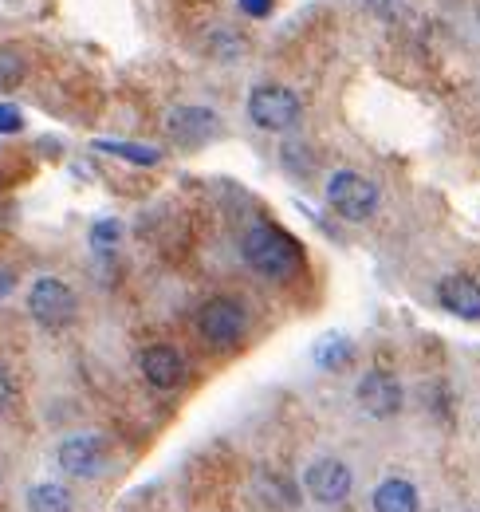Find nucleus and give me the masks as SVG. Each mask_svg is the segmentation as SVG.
<instances>
[{
  "mask_svg": "<svg viewBox=\"0 0 480 512\" xmlns=\"http://www.w3.org/2000/svg\"><path fill=\"white\" fill-rule=\"evenodd\" d=\"M244 260L264 280H292L300 272L303 253L284 229H276L272 221H256L244 233Z\"/></svg>",
  "mask_w": 480,
  "mask_h": 512,
  "instance_id": "1",
  "label": "nucleus"
},
{
  "mask_svg": "<svg viewBox=\"0 0 480 512\" xmlns=\"http://www.w3.org/2000/svg\"><path fill=\"white\" fill-rule=\"evenodd\" d=\"M303 103L296 91L280 87V83H260L252 95H248V119L260 130H272V134H284L300 123Z\"/></svg>",
  "mask_w": 480,
  "mask_h": 512,
  "instance_id": "2",
  "label": "nucleus"
},
{
  "mask_svg": "<svg viewBox=\"0 0 480 512\" xmlns=\"http://www.w3.org/2000/svg\"><path fill=\"white\" fill-rule=\"evenodd\" d=\"M28 316L40 327H48V331H60V327L75 323V316H79L75 292L63 284L60 276H40L28 288Z\"/></svg>",
  "mask_w": 480,
  "mask_h": 512,
  "instance_id": "3",
  "label": "nucleus"
},
{
  "mask_svg": "<svg viewBox=\"0 0 480 512\" xmlns=\"http://www.w3.org/2000/svg\"><path fill=\"white\" fill-rule=\"evenodd\" d=\"M197 331L209 347H233L240 343V335L248 331V312L240 308L233 296H213L197 308Z\"/></svg>",
  "mask_w": 480,
  "mask_h": 512,
  "instance_id": "4",
  "label": "nucleus"
},
{
  "mask_svg": "<svg viewBox=\"0 0 480 512\" xmlns=\"http://www.w3.org/2000/svg\"><path fill=\"white\" fill-rule=\"evenodd\" d=\"M327 205L343 221H366V217L378 213V186L370 178L355 174V170H339L327 182Z\"/></svg>",
  "mask_w": 480,
  "mask_h": 512,
  "instance_id": "5",
  "label": "nucleus"
},
{
  "mask_svg": "<svg viewBox=\"0 0 480 512\" xmlns=\"http://www.w3.org/2000/svg\"><path fill=\"white\" fill-rule=\"evenodd\" d=\"M303 489L319 501V505H343L355 489V477L343 461L335 457H323V461H311L307 473H303Z\"/></svg>",
  "mask_w": 480,
  "mask_h": 512,
  "instance_id": "6",
  "label": "nucleus"
},
{
  "mask_svg": "<svg viewBox=\"0 0 480 512\" xmlns=\"http://www.w3.org/2000/svg\"><path fill=\"white\" fill-rule=\"evenodd\" d=\"M166 130L170 138H178L185 146H201L209 142L213 134H221V115L213 107H201V103H185V107H174L166 115Z\"/></svg>",
  "mask_w": 480,
  "mask_h": 512,
  "instance_id": "7",
  "label": "nucleus"
},
{
  "mask_svg": "<svg viewBox=\"0 0 480 512\" xmlns=\"http://www.w3.org/2000/svg\"><path fill=\"white\" fill-rule=\"evenodd\" d=\"M138 367H142V379L154 386V390H178V386L185 383V375H189L181 351L178 347H170V343H154V347H146L142 359H138Z\"/></svg>",
  "mask_w": 480,
  "mask_h": 512,
  "instance_id": "8",
  "label": "nucleus"
},
{
  "mask_svg": "<svg viewBox=\"0 0 480 512\" xmlns=\"http://www.w3.org/2000/svg\"><path fill=\"white\" fill-rule=\"evenodd\" d=\"M355 398L370 418H394L402 410V386L386 371H366L355 386Z\"/></svg>",
  "mask_w": 480,
  "mask_h": 512,
  "instance_id": "9",
  "label": "nucleus"
},
{
  "mask_svg": "<svg viewBox=\"0 0 480 512\" xmlns=\"http://www.w3.org/2000/svg\"><path fill=\"white\" fill-rule=\"evenodd\" d=\"M103 442L91 438V434H75V438H63L56 449V461L67 477H91L103 469Z\"/></svg>",
  "mask_w": 480,
  "mask_h": 512,
  "instance_id": "10",
  "label": "nucleus"
},
{
  "mask_svg": "<svg viewBox=\"0 0 480 512\" xmlns=\"http://www.w3.org/2000/svg\"><path fill=\"white\" fill-rule=\"evenodd\" d=\"M437 300L457 320H480V284L469 276H445L437 284Z\"/></svg>",
  "mask_w": 480,
  "mask_h": 512,
  "instance_id": "11",
  "label": "nucleus"
},
{
  "mask_svg": "<svg viewBox=\"0 0 480 512\" xmlns=\"http://www.w3.org/2000/svg\"><path fill=\"white\" fill-rule=\"evenodd\" d=\"M370 505H374V512H418L421 497H418V489H414V481H406V477H386V481L374 489Z\"/></svg>",
  "mask_w": 480,
  "mask_h": 512,
  "instance_id": "12",
  "label": "nucleus"
},
{
  "mask_svg": "<svg viewBox=\"0 0 480 512\" xmlns=\"http://www.w3.org/2000/svg\"><path fill=\"white\" fill-rule=\"evenodd\" d=\"M28 505H32V512H71V493L60 481H44L28 493Z\"/></svg>",
  "mask_w": 480,
  "mask_h": 512,
  "instance_id": "13",
  "label": "nucleus"
},
{
  "mask_svg": "<svg viewBox=\"0 0 480 512\" xmlns=\"http://www.w3.org/2000/svg\"><path fill=\"white\" fill-rule=\"evenodd\" d=\"M99 150H107V154H115V158H126V162H134V166H158V162H162V150H154V146H134V142H99Z\"/></svg>",
  "mask_w": 480,
  "mask_h": 512,
  "instance_id": "14",
  "label": "nucleus"
},
{
  "mask_svg": "<svg viewBox=\"0 0 480 512\" xmlns=\"http://www.w3.org/2000/svg\"><path fill=\"white\" fill-rule=\"evenodd\" d=\"M347 351H351V343H347L343 335H327V339L315 347V363H319L323 371H335V367H343V363L351 359Z\"/></svg>",
  "mask_w": 480,
  "mask_h": 512,
  "instance_id": "15",
  "label": "nucleus"
},
{
  "mask_svg": "<svg viewBox=\"0 0 480 512\" xmlns=\"http://www.w3.org/2000/svg\"><path fill=\"white\" fill-rule=\"evenodd\" d=\"M24 71H28V64L16 48H0V91H12L24 79Z\"/></svg>",
  "mask_w": 480,
  "mask_h": 512,
  "instance_id": "16",
  "label": "nucleus"
},
{
  "mask_svg": "<svg viewBox=\"0 0 480 512\" xmlns=\"http://www.w3.org/2000/svg\"><path fill=\"white\" fill-rule=\"evenodd\" d=\"M12 406H16V379H12L8 367H0V418H4Z\"/></svg>",
  "mask_w": 480,
  "mask_h": 512,
  "instance_id": "17",
  "label": "nucleus"
},
{
  "mask_svg": "<svg viewBox=\"0 0 480 512\" xmlns=\"http://www.w3.org/2000/svg\"><path fill=\"white\" fill-rule=\"evenodd\" d=\"M24 130V115L12 103H0V134H20Z\"/></svg>",
  "mask_w": 480,
  "mask_h": 512,
  "instance_id": "18",
  "label": "nucleus"
},
{
  "mask_svg": "<svg viewBox=\"0 0 480 512\" xmlns=\"http://www.w3.org/2000/svg\"><path fill=\"white\" fill-rule=\"evenodd\" d=\"M240 8H244L252 20H264V16H272V0H240Z\"/></svg>",
  "mask_w": 480,
  "mask_h": 512,
  "instance_id": "19",
  "label": "nucleus"
},
{
  "mask_svg": "<svg viewBox=\"0 0 480 512\" xmlns=\"http://www.w3.org/2000/svg\"><path fill=\"white\" fill-rule=\"evenodd\" d=\"M91 241H95V245H111V241H119V229H115L111 221H103V225L91 233Z\"/></svg>",
  "mask_w": 480,
  "mask_h": 512,
  "instance_id": "20",
  "label": "nucleus"
},
{
  "mask_svg": "<svg viewBox=\"0 0 480 512\" xmlns=\"http://www.w3.org/2000/svg\"><path fill=\"white\" fill-rule=\"evenodd\" d=\"M12 284H16V280H12V272H0V296H4Z\"/></svg>",
  "mask_w": 480,
  "mask_h": 512,
  "instance_id": "21",
  "label": "nucleus"
},
{
  "mask_svg": "<svg viewBox=\"0 0 480 512\" xmlns=\"http://www.w3.org/2000/svg\"><path fill=\"white\" fill-rule=\"evenodd\" d=\"M477 24H480V8H477Z\"/></svg>",
  "mask_w": 480,
  "mask_h": 512,
  "instance_id": "22",
  "label": "nucleus"
}]
</instances>
